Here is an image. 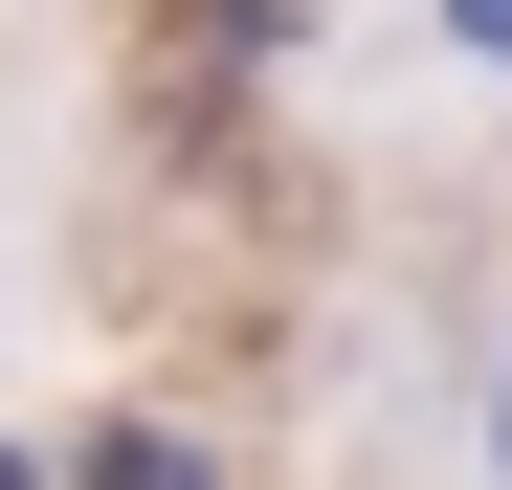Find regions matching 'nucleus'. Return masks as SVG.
Segmentation results:
<instances>
[{
  "mask_svg": "<svg viewBox=\"0 0 512 490\" xmlns=\"http://www.w3.org/2000/svg\"><path fill=\"white\" fill-rule=\"evenodd\" d=\"M468 23H490V45H512V0H468Z\"/></svg>",
  "mask_w": 512,
  "mask_h": 490,
  "instance_id": "obj_1",
  "label": "nucleus"
}]
</instances>
